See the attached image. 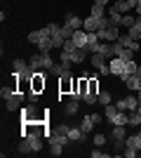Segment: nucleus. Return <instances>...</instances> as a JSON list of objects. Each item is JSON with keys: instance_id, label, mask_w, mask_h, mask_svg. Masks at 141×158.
<instances>
[{"instance_id": "f257e3e1", "label": "nucleus", "mask_w": 141, "mask_h": 158, "mask_svg": "<svg viewBox=\"0 0 141 158\" xmlns=\"http://www.w3.org/2000/svg\"><path fill=\"white\" fill-rule=\"evenodd\" d=\"M106 118L111 120L113 125H127V123H129V113L120 111V109L113 106V104H108L106 106Z\"/></svg>"}, {"instance_id": "f03ea898", "label": "nucleus", "mask_w": 141, "mask_h": 158, "mask_svg": "<svg viewBox=\"0 0 141 158\" xmlns=\"http://www.w3.org/2000/svg\"><path fill=\"white\" fill-rule=\"evenodd\" d=\"M87 54L89 50L87 47H73V50H61V59H66V61H73V64H82V61L87 59Z\"/></svg>"}, {"instance_id": "7ed1b4c3", "label": "nucleus", "mask_w": 141, "mask_h": 158, "mask_svg": "<svg viewBox=\"0 0 141 158\" xmlns=\"http://www.w3.org/2000/svg\"><path fill=\"white\" fill-rule=\"evenodd\" d=\"M108 66H111V76H118V78H122V80H127V78H129V73H127V61H125V59H120V57H113Z\"/></svg>"}, {"instance_id": "20e7f679", "label": "nucleus", "mask_w": 141, "mask_h": 158, "mask_svg": "<svg viewBox=\"0 0 141 158\" xmlns=\"http://www.w3.org/2000/svg\"><path fill=\"white\" fill-rule=\"evenodd\" d=\"M31 120H45L42 116H38L35 102H31L28 106H21V123H31Z\"/></svg>"}, {"instance_id": "39448f33", "label": "nucleus", "mask_w": 141, "mask_h": 158, "mask_svg": "<svg viewBox=\"0 0 141 158\" xmlns=\"http://www.w3.org/2000/svg\"><path fill=\"white\" fill-rule=\"evenodd\" d=\"M12 71L17 73V76H24V78H33V69H31V64L24 59H14L12 61Z\"/></svg>"}, {"instance_id": "423d86ee", "label": "nucleus", "mask_w": 141, "mask_h": 158, "mask_svg": "<svg viewBox=\"0 0 141 158\" xmlns=\"http://www.w3.org/2000/svg\"><path fill=\"white\" fill-rule=\"evenodd\" d=\"M111 139H113V144L118 146V149H125V139H127V130H125V125H113V130H111Z\"/></svg>"}, {"instance_id": "0eeeda50", "label": "nucleus", "mask_w": 141, "mask_h": 158, "mask_svg": "<svg viewBox=\"0 0 141 158\" xmlns=\"http://www.w3.org/2000/svg\"><path fill=\"white\" fill-rule=\"evenodd\" d=\"M141 102L139 99H136V94H129V97H125V99H120V102H118V109H120V111H134L136 106H139Z\"/></svg>"}, {"instance_id": "6e6552de", "label": "nucleus", "mask_w": 141, "mask_h": 158, "mask_svg": "<svg viewBox=\"0 0 141 158\" xmlns=\"http://www.w3.org/2000/svg\"><path fill=\"white\" fill-rule=\"evenodd\" d=\"M68 142H71V137H68V135H64V132H59V130H52V132H49V137H47V144H49V146H52V144L66 146Z\"/></svg>"}, {"instance_id": "1a4fd4ad", "label": "nucleus", "mask_w": 141, "mask_h": 158, "mask_svg": "<svg viewBox=\"0 0 141 158\" xmlns=\"http://www.w3.org/2000/svg\"><path fill=\"white\" fill-rule=\"evenodd\" d=\"M21 104H24V92H14L10 99H5L7 111H21Z\"/></svg>"}, {"instance_id": "9d476101", "label": "nucleus", "mask_w": 141, "mask_h": 158, "mask_svg": "<svg viewBox=\"0 0 141 158\" xmlns=\"http://www.w3.org/2000/svg\"><path fill=\"white\" fill-rule=\"evenodd\" d=\"M96 35H99L101 43H115V40L120 38L118 28H101V31H96Z\"/></svg>"}, {"instance_id": "9b49d317", "label": "nucleus", "mask_w": 141, "mask_h": 158, "mask_svg": "<svg viewBox=\"0 0 141 158\" xmlns=\"http://www.w3.org/2000/svg\"><path fill=\"white\" fill-rule=\"evenodd\" d=\"M31 90L38 92V94L45 90V71H35L33 73V78H31Z\"/></svg>"}, {"instance_id": "f8f14e48", "label": "nucleus", "mask_w": 141, "mask_h": 158, "mask_svg": "<svg viewBox=\"0 0 141 158\" xmlns=\"http://www.w3.org/2000/svg\"><path fill=\"white\" fill-rule=\"evenodd\" d=\"M118 45H122V47H127V50H132V52H139L141 50V45H139V40H134V38H129L127 33L125 35H120V38L115 40Z\"/></svg>"}, {"instance_id": "ddd939ff", "label": "nucleus", "mask_w": 141, "mask_h": 158, "mask_svg": "<svg viewBox=\"0 0 141 158\" xmlns=\"http://www.w3.org/2000/svg\"><path fill=\"white\" fill-rule=\"evenodd\" d=\"M113 47H115V57H120V59H125V61H134L136 52H132V50H127V47L118 45V43H113Z\"/></svg>"}, {"instance_id": "4468645a", "label": "nucleus", "mask_w": 141, "mask_h": 158, "mask_svg": "<svg viewBox=\"0 0 141 158\" xmlns=\"http://www.w3.org/2000/svg\"><path fill=\"white\" fill-rule=\"evenodd\" d=\"M24 139L28 142V146H31V151H33V153L42 151V137H40V135H24Z\"/></svg>"}, {"instance_id": "2eb2a0df", "label": "nucleus", "mask_w": 141, "mask_h": 158, "mask_svg": "<svg viewBox=\"0 0 141 158\" xmlns=\"http://www.w3.org/2000/svg\"><path fill=\"white\" fill-rule=\"evenodd\" d=\"M75 43V47H87V43H89V35H87V31H82V28H78V31L73 33V38H71Z\"/></svg>"}, {"instance_id": "dca6fc26", "label": "nucleus", "mask_w": 141, "mask_h": 158, "mask_svg": "<svg viewBox=\"0 0 141 158\" xmlns=\"http://www.w3.org/2000/svg\"><path fill=\"white\" fill-rule=\"evenodd\" d=\"M125 149H129V151H139L141 149V135L136 132V135H129L127 139H125Z\"/></svg>"}, {"instance_id": "f3484780", "label": "nucleus", "mask_w": 141, "mask_h": 158, "mask_svg": "<svg viewBox=\"0 0 141 158\" xmlns=\"http://www.w3.org/2000/svg\"><path fill=\"white\" fill-rule=\"evenodd\" d=\"M99 54L104 57V59H113V57H115L113 43H99Z\"/></svg>"}, {"instance_id": "a211bd4d", "label": "nucleus", "mask_w": 141, "mask_h": 158, "mask_svg": "<svg viewBox=\"0 0 141 158\" xmlns=\"http://www.w3.org/2000/svg\"><path fill=\"white\" fill-rule=\"evenodd\" d=\"M82 31H87V33H96V31H99V19L89 14L87 19H85V24H82Z\"/></svg>"}, {"instance_id": "6ab92c4d", "label": "nucleus", "mask_w": 141, "mask_h": 158, "mask_svg": "<svg viewBox=\"0 0 141 158\" xmlns=\"http://www.w3.org/2000/svg\"><path fill=\"white\" fill-rule=\"evenodd\" d=\"M118 26H120V21L113 19L111 14H106V17H101V19H99V31H101V28H118Z\"/></svg>"}, {"instance_id": "aec40b11", "label": "nucleus", "mask_w": 141, "mask_h": 158, "mask_svg": "<svg viewBox=\"0 0 141 158\" xmlns=\"http://www.w3.org/2000/svg\"><path fill=\"white\" fill-rule=\"evenodd\" d=\"M68 137H71V142H85V139H87V132L82 130V127H71V130H68Z\"/></svg>"}, {"instance_id": "412c9836", "label": "nucleus", "mask_w": 141, "mask_h": 158, "mask_svg": "<svg viewBox=\"0 0 141 158\" xmlns=\"http://www.w3.org/2000/svg\"><path fill=\"white\" fill-rule=\"evenodd\" d=\"M125 85L129 87V90H141V73H134V76H129L127 80H125Z\"/></svg>"}, {"instance_id": "4be33fe9", "label": "nucleus", "mask_w": 141, "mask_h": 158, "mask_svg": "<svg viewBox=\"0 0 141 158\" xmlns=\"http://www.w3.org/2000/svg\"><path fill=\"white\" fill-rule=\"evenodd\" d=\"M59 92L61 94H71L73 92V80L71 78H59Z\"/></svg>"}, {"instance_id": "5701e85b", "label": "nucleus", "mask_w": 141, "mask_h": 158, "mask_svg": "<svg viewBox=\"0 0 141 158\" xmlns=\"http://www.w3.org/2000/svg\"><path fill=\"white\" fill-rule=\"evenodd\" d=\"M66 24H68L71 28H75V31H78V28H82L85 19H80V17H75V14H66Z\"/></svg>"}, {"instance_id": "b1692460", "label": "nucleus", "mask_w": 141, "mask_h": 158, "mask_svg": "<svg viewBox=\"0 0 141 158\" xmlns=\"http://www.w3.org/2000/svg\"><path fill=\"white\" fill-rule=\"evenodd\" d=\"M78 109H80V106H78V99H68L66 106H64V113H66V116H75Z\"/></svg>"}, {"instance_id": "393cba45", "label": "nucleus", "mask_w": 141, "mask_h": 158, "mask_svg": "<svg viewBox=\"0 0 141 158\" xmlns=\"http://www.w3.org/2000/svg\"><path fill=\"white\" fill-rule=\"evenodd\" d=\"M129 125H141V104L134 111H129Z\"/></svg>"}, {"instance_id": "a878e982", "label": "nucleus", "mask_w": 141, "mask_h": 158, "mask_svg": "<svg viewBox=\"0 0 141 158\" xmlns=\"http://www.w3.org/2000/svg\"><path fill=\"white\" fill-rule=\"evenodd\" d=\"M40 61H42V69H45V71H49V69L57 64V61L49 57V52H40Z\"/></svg>"}, {"instance_id": "bb28decb", "label": "nucleus", "mask_w": 141, "mask_h": 158, "mask_svg": "<svg viewBox=\"0 0 141 158\" xmlns=\"http://www.w3.org/2000/svg\"><path fill=\"white\" fill-rule=\"evenodd\" d=\"M14 92H19V90H17V85H2V90H0V97H2V99H10Z\"/></svg>"}, {"instance_id": "cd10ccee", "label": "nucleus", "mask_w": 141, "mask_h": 158, "mask_svg": "<svg viewBox=\"0 0 141 158\" xmlns=\"http://www.w3.org/2000/svg\"><path fill=\"white\" fill-rule=\"evenodd\" d=\"M89 14H92V17H96V19H101V17H106V7L94 2V5H92V12H89Z\"/></svg>"}, {"instance_id": "c85d7f7f", "label": "nucleus", "mask_w": 141, "mask_h": 158, "mask_svg": "<svg viewBox=\"0 0 141 158\" xmlns=\"http://www.w3.org/2000/svg\"><path fill=\"white\" fill-rule=\"evenodd\" d=\"M38 47H40V52H49V50H54V45H52V38H40Z\"/></svg>"}, {"instance_id": "c756f323", "label": "nucleus", "mask_w": 141, "mask_h": 158, "mask_svg": "<svg viewBox=\"0 0 141 158\" xmlns=\"http://www.w3.org/2000/svg\"><path fill=\"white\" fill-rule=\"evenodd\" d=\"M28 64H31V69H33V71H45V69H42V61H40V54L31 57V59H28Z\"/></svg>"}, {"instance_id": "7c9ffc66", "label": "nucleus", "mask_w": 141, "mask_h": 158, "mask_svg": "<svg viewBox=\"0 0 141 158\" xmlns=\"http://www.w3.org/2000/svg\"><path fill=\"white\" fill-rule=\"evenodd\" d=\"M17 151H19L21 156H31V153H33V151H31V146H28V142H26V139H21V142H19Z\"/></svg>"}, {"instance_id": "2f4dec72", "label": "nucleus", "mask_w": 141, "mask_h": 158, "mask_svg": "<svg viewBox=\"0 0 141 158\" xmlns=\"http://www.w3.org/2000/svg\"><path fill=\"white\" fill-rule=\"evenodd\" d=\"M80 127L85 132H92V127H94V120H92V116H85V118L80 120Z\"/></svg>"}, {"instance_id": "473e14b6", "label": "nucleus", "mask_w": 141, "mask_h": 158, "mask_svg": "<svg viewBox=\"0 0 141 158\" xmlns=\"http://www.w3.org/2000/svg\"><path fill=\"white\" fill-rule=\"evenodd\" d=\"M73 33H75V28H71L68 24L61 26V35H64V40H71V38H73Z\"/></svg>"}, {"instance_id": "72a5a7b5", "label": "nucleus", "mask_w": 141, "mask_h": 158, "mask_svg": "<svg viewBox=\"0 0 141 158\" xmlns=\"http://www.w3.org/2000/svg\"><path fill=\"white\" fill-rule=\"evenodd\" d=\"M134 17H129V14H122V21H120V26H125V28H132L134 26Z\"/></svg>"}, {"instance_id": "f704fd0d", "label": "nucleus", "mask_w": 141, "mask_h": 158, "mask_svg": "<svg viewBox=\"0 0 141 158\" xmlns=\"http://www.w3.org/2000/svg\"><path fill=\"white\" fill-rule=\"evenodd\" d=\"M89 94H96V97H99V80L96 78H89Z\"/></svg>"}, {"instance_id": "c9c22d12", "label": "nucleus", "mask_w": 141, "mask_h": 158, "mask_svg": "<svg viewBox=\"0 0 141 158\" xmlns=\"http://www.w3.org/2000/svg\"><path fill=\"white\" fill-rule=\"evenodd\" d=\"M99 104H104V106L111 104V92H99Z\"/></svg>"}, {"instance_id": "e433bc0d", "label": "nucleus", "mask_w": 141, "mask_h": 158, "mask_svg": "<svg viewBox=\"0 0 141 158\" xmlns=\"http://www.w3.org/2000/svg\"><path fill=\"white\" fill-rule=\"evenodd\" d=\"M94 144H96V146H104V144H106V135L96 132V135H94Z\"/></svg>"}, {"instance_id": "4c0bfd02", "label": "nucleus", "mask_w": 141, "mask_h": 158, "mask_svg": "<svg viewBox=\"0 0 141 158\" xmlns=\"http://www.w3.org/2000/svg\"><path fill=\"white\" fill-rule=\"evenodd\" d=\"M82 102H85V104H96V102H99V97H96V94H85V97H82Z\"/></svg>"}, {"instance_id": "58836bf2", "label": "nucleus", "mask_w": 141, "mask_h": 158, "mask_svg": "<svg viewBox=\"0 0 141 158\" xmlns=\"http://www.w3.org/2000/svg\"><path fill=\"white\" fill-rule=\"evenodd\" d=\"M40 31H33V33H28V40H31V43H35V45H38V43H40Z\"/></svg>"}, {"instance_id": "ea45409f", "label": "nucleus", "mask_w": 141, "mask_h": 158, "mask_svg": "<svg viewBox=\"0 0 141 158\" xmlns=\"http://www.w3.org/2000/svg\"><path fill=\"white\" fill-rule=\"evenodd\" d=\"M61 151H64V146H59V144L49 146V153H52V156H61Z\"/></svg>"}, {"instance_id": "a19ab883", "label": "nucleus", "mask_w": 141, "mask_h": 158, "mask_svg": "<svg viewBox=\"0 0 141 158\" xmlns=\"http://www.w3.org/2000/svg\"><path fill=\"white\" fill-rule=\"evenodd\" d=\"M54 130H59V132H64V135H68V130H71V127H68L66 123H61V125H57Z\"/></svg>"}, {"instance_id": "79ce46f5", "label": "nucleus", "mask_w": 141, "mask_h": 158, "mask_svg": "<svg viewBox=\"0 0 141 158\" xmlns=\"http://www.w3.org/2000/svg\"><path fill=\"white\" fill-rule=\"evenodd\" d=\"M92 156H94V158H106L108 153H106V151H99V146H96V151H92Z\"/></svg>"}, {"instance_id": "37998d69", "label": "nucleus", "mask_w": 141, "mask_h": 158, "mask_svg": "<svg viewBox=\"0 0 141 158\" xmlns=\"http://www.w3.org/2000/svg\"><path fill=\"white\" fill-rule=\"evenodd\" d=\"M89 116H92V120H94V125H99V123H101V116H99V113H89Z\"/></svg>"}, {"instance_id": "c03bdc74", "label": "nucleus", "mask_w": 141, "mask_h": 158, "mask_svg": "<svg viewBox=\"0 0 141 158\" xmlns=\"http://www.w3.org/2000/svg\"><path fill=\"white\" fill-rule=\"evenodd\" d=\"M94 2H96V5H104V7L111 5V0H94Z\"/></svg>"}, {"instance_id": "a18cd8bd", "label": "nucleus", "mask_w": 141, "mask_h": 158, "mask_svg": "<svg viewBox=\"0 0 141 158\" xmlns=\"http://www.w3.org/2000/svg\"><path fill=\"white\" fill-rule=\"evenodd\" d=\"M125 156H127V158H134L136 151H129V149H125Z\"/></svg>"}, {"instance_id": "49530a36", "label": "nucleus", "mask_w": 141, "mask_h": 158, "mask_svg": "<svg viewBox=\"0 0 141 158\" xmlns=\"http://www.w3.org/2000/svg\"><path fill=\"white\" fill-rule=\"evenodd\" d=\"M136 12H139V17H141V0H136Z\"/></svg>"}, {"instance_id": "de8ad7c7", "label": "nucleus", "mask_w": 141, "mask_h": 158, "mask_svg": "<svg viewBox=\"0 0 141 158\" xmlns=\"http://www.w3.org/2000/svg\"><path fill=\"white\" fill-rule=\"evenodd\" d=\"M136 99H139V102H141V90H136Z\"/></svg>"}, {"instance_id": "09e8293b", "label": "nucleus", "mask_w": 141, "mask_h": 158, "mask_svg": "<svg viewBox=\"0 0 141 158\" xmlns=\"http://www.w3.org/2000/svg\"><path fill=\"white\" fill-rule=\"evenodd\" d=\"M134 24H136V26H139V28H141V17H139V19H136V21H134Z\"/></svg>"}, {"instance_id": "8fccbe9b", "label": "nucleus", "mask_w": 141, "mask_h": 158, "mask_svg": "<svg viewBox=\"0 0 141 158\" xmlns=\"http://www.w3.org/2000/svg\"><path fill=\"white\" fill-rule=\"evenodd\" d=\"M139 135H141V125H139Z\"/></svg>"}, {"instance_id": "3c124183", "label": "nucleus", "mask_w": 141, "mask_h": 158, "mask_svg": "<svg viewBox=\"0 0 141 158\" xmlns=\"http://www.w3.org/2000/svg\"><path fill=\"white\" fill-rule=\"evenodd\" d=\"M111 2H118V0H111Z\"/></svg>"}]
</instances>
